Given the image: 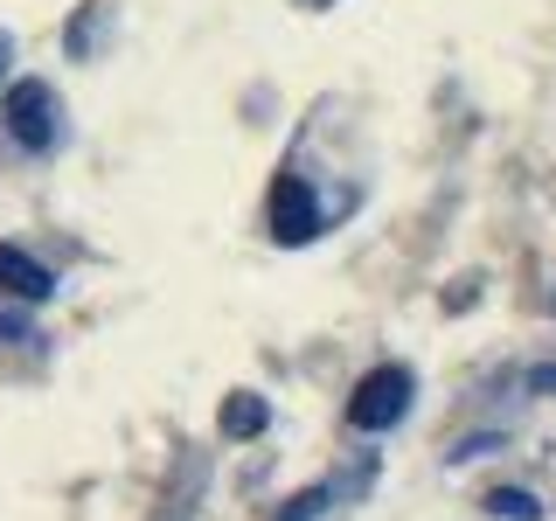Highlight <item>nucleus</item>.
<instances>
[{
    "mask_svg": "<svg viewBox=\"0 0 556 521\" xmlns=\"http://www.w3.org/2000/svg\"><path fill=\"white\" fill-rule=\"evenodd\" d=\"M410 396H417V376L404 369V361H382V369H369L355 382V396H348V424H355V431H390V424H404Z\"/></svg>",
    "mask_w": 556,
    "mask_h": 521,
    "instance_id": "obj_1",
    "label": "nucleus"
},
{
    "mask_svg": "<svg viewBox=\"0 0 556 521\" xmlns=\"http://www.w3.org/2000/svg\"><path fill=\"white\" fill-rule=\"evenodd\" d=\"M529 390L535 396H556V369H529Z\"/></svg>",
    "mask_w": 556,
    "mask_h": 521,
    "instance_id": "obj_8",
    "label": "nucleus"
},
{
    "mask_svg": "<svg viewBox=\"0 0 556 521\" xmlns=\"http://www.w3.org/2000/svg\"><path fill=\"white\" fill-rule=\"evenodd\" d=\"M0 77H8V35H0Z\"/></svg>",
    "mask_w": 556,
    "mask_h": 521,
    "instance_id": "obj_9",
    "label": "nucleus"
},
{
    "mask_svg": "<svg viewBox=\"0 0 556 521\" xmlns=\"http://www.w3.org/2000/svg\"><path fill=\"white\" fill-rule=\"evenodd\" d=\"M320 508H327V486H313V494H292V500H286V514H278V521H313Z\"/></svg>",
    "mask_w": 556,
    "mask_h": 521,
    "instance_id": "obj_7",
    "label": "nucleus"
},
{
    "mask_svg": "<svg viewBox=\"0 0 556 521\" xmlns=\"http://www.w3.org/2000/svg\"><path fill=\"white\" fill-rule=\"evenodd\" d=\"M265 424H271L265 396H230V404H223V431H230V439H257Z\"/></svg>",
    "mask_w": 556,
    "mask_h": 521,
    "instance_id": "obj_5",
    "label": "nucleus"
},
{
    "mask_svg": "<svg viewBox=\"0 0 556 521\" xmlns=\"http://www.w3.org/2000/svg\"><path fill=\"white\" fill-rule=\"evenodd\" d=\"M0 292H8V300L42 306L49 292H56V271H49V265H35L28 251H14V243H0Z\"/></svg>",
    "mask_w": 556,
    "mask_h": 521,
    "instance_id": "obj_4",
    "label": "nucleus"
},
{
    "mask_svg": "<svg viewBox=\"0 0 556 521\" xmlns=\"http://www.w3.org/2000/svg\"><path fill=\"white\" fill-rule=\"evenodd\" d=\"M271 237L278 243H313L320 237V202L300 174H278L271 181Z\"/></svg>",
    "mask_w": 556,
    "mask_h": 521,
    "instance_id": "obj_3",
    "label": "nucleus"
},
{
    "mask_svg": "<svg viewBox=\"0 0 556 521\" xmlns=\"http://www.w3.org/2000/svg\"><path fill=\"white\" fill-rule=\"evenodd\" d=\"M486 514H501V521H543V500L521 494V486H494V494H486Z\"/></svg>",
    "mask_w": 556,
    "mask_h": 521,
    "instance_id": "obj_6",
    "label": "nucleus"
},
{
    "mask_svg": "<svg viewBox=\"0 0 556 521\" xmlns=\"http://www.w3.org/2000/svg\"><path fill=\"white\" fill-rule=\"evenodd\" d=\"M8 132H14V147H28V153H49L63 139V104L42 77H22L8 91Z\"/></svg>",
    "mask_w": 556,
    "mask_h": 521,
    "instance_id": "obj_2",
    "label": "nucleus"
}]
</instances>
